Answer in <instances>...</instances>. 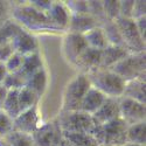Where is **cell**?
<instances>
[{
	"instance_id": "6da1fadb",
	"label": "cell",
	"mask_w": 146,
	"mask_h": 146,
	"mask_svg": "<svg viewBox=\"0 0 146 146\" xmlns=\"http://www.w3.org/2000/svg\"><path fill=\"white\" fill-rule=\"evenodd\" d=\"M87 77L90 82V86L101 91L106 97L119 98L123 95L125 82L110 69L98 67L88 71Z\"/></svg>"
},
{
	"instance_id": "7a4b0ae2",
	"label": "cell",
	"mask_w": 146,
	"mask_h": 146,
	"mask_svg": "<svg viewBox=\"0 0 146 146\" xmlns=\"http://www.w3.org/2000/svg\"><path fill=\"white\" fill-rule=\"evenodd\" d=\"M127 125L120 118L113 119L109 123L97 125L92 136L100 146H121L126 144Z\"/></svg>"
},
{
	"instance_id": "3957f363",
	"label": "cell",
	"mask_w": 146,
	"mask_h": 146,
	"mask_svg": "<svg viewBox=\"0 0 146 146\" xmlns=\"http://www.w3.org/2000/svg\"><path fill=\"white\" fill-rule=\"evenodd\" d=\"M145 52L130 53L123 60L109 68L124 82L137 78H145Z\"/></svg>"
},
{
	"instance_id": "277c9868",
	"label": "cell",
	"mask_w": 146,
	"mask_h": 146,
	"mask_svg": "<svg viewBox=\"0 0 146 146\" xmlns=\"http://www.w3.org/2000/svg\"><path fill=\"white\" fill-rule=\"evenodd\" d=\"M58 126L62 133H89L92 135L97 126L91 115L83 111H63L58 118Z\"/></svg>"
},
{
	"instance_id": "5b68a950",
	"label": "cell",
	"mask_w": 146,
	"mask_h": 146,
	"mask_svg": "<svg viewBox=\"0 0 146 146\" xmlns=\"http://www.w3.org/2000/svg\"><path fill=\"white\" fill-rule=\"evenodd\" d=\"M90 82L87 75H78L72 80L64 91L63 111H77L84 95L90 89Z\"/></svg>"
},
{
	"instance_id": "8992f818",
	"label": "cell",
	"mask_w": 146,
	"mask_h": 146,
	"mask_svg": "<svg viewBox=\"0 0 146 146\" xmlns=\"http://www.w3.org/2000/svg\"><path fill=\"white\" fill-rule=\"evenodd\" d=\"M115 22L119 29L124 46L130 53L145 52V41L141 39L135 21L132 19L119 17L115 20Z\"/></svg>"
},
{
	"instance_id": "52a82bcc",
	"label": "cell",
	"mask_w": 146,
	"mask_h": 146,
	"mask_svg": "<svg viewBox=\"0 0 146 146\" xmlns=\"http://www.w3.org/2000/svg\"><path fill=\"white\" fill-rule=\"evenodd\" d=\"M119 118L126 125H132L145 121L146 106L144 103L137 102L127 97H119Z\"/></svg>"
},
{
	"instance_id": "ba28073f",
	"label": "cell",
	"mask_w": 146,
	"mask_h": 146,
	"mask_svg": "<svg viewBox=\"0 0 146 146\" xmlns=\"http://www.w3.org/2000/svg\"><path fill=\"white\" fill-rule=\"evenodd\" d=\"M32 137L34 146H57L63 138L57 121H50L39 126Z\"/></svg>"
},
{
	"instance_id": "9c48e42d",
	"label": "cell",
	"mask_w": 146,
	"mask_h": 146,
	"mask_svg": "<svg viewBox=\"0 0 146 146\" xmlns=\"http://www.w3.org/2000/svg\"><path fill=\"white\" fill-rule=\"evenodd\" d=\"M119 98L106 97L103 104L98 108L95 113H92V118L96 125H102L109 123L113 119L119 118Z\"/></svg>"
},
{
	"instance_id": "30bf717a",
	"label": "cell",
	"mask_w": 146,
	"mask_h": 146,
	"mask_svg": "<svg viewBox=\"0 0 146 146\" xmlns=\"http://www.w3.org/2000/svg\"><path fill=\"white\" fill-rule=\"evenodd\" d=\"M39 116L36 111V106L28 109L26 111L19 113L18 117L13 119V130L25 132L28 135H33L39 127Z\"/></svg>"
},
{
	"instance_id": "8fae6325",
	"label": "cell",
	"mask_w": 146,
	"mask_h": 146,
	"mask_svg": "<svg viewBox=\"0 0 146 146\" xmlns=\"http://www.w3.org/2000/svg\"><path fill=\"white\" fill-rule=\"evenodd\" d=\"M11 46L13 48V52L18 53L22 56H26L33 53H36V41L31 34L25 31L18 29L13 38L9 41Z\"/></svg>"
},
{
	"instance_id": "7c38bea8",
	"label": "cell",
	"mask_w": 146,
	"mask_h": 146,
	"mask_svg": "<svg viewBox=\"0 0 146 146\" xmlns=\"http://www.w3.org/2000/svg\"><path fill=\"white\" fill-rule=\"evenodd\" d=\"M88 46L83 38V34L70 33L64 40V53L67 58L72 63H76V60L83 53Z\"/></svg>"
},
{
	"instance_id": "4fadbf2b",
	"label": "cell",
	"mask_w": 146,
	"mask_h": 146,
	"mask_svg": "<svg viewBox=\"0 0 146 146\" xmlns=\"http://www.w3.org/2000/svg\"><path fill=\"white\" fill-rule=\"evenodd\" d=\"M68 25L70 28V33L84 34L88 31L97 27V22H96V19L90 14H74V13H71Z\"/></svg>"
},
{
	"instance_id": "5bb4252c",
	"label": "cell",
	"mask_w": 146,
	"mask_h": 146,
	"mask_svg": "<svg viewBox=\"0 0 146 146\" xmlns=\"http://www.w3.org/2000/svg\"><path fill=\"white\" fill-rule=\"evenodd\" d=\"M105 98H106V96H104L101 91H98L97 89L90 87V89L87 91L86 95H84L83 100L81 102L80 111L92 115V113H95L97 110H98V108L103 104Z\"/></svg>"
},
{
	"instance_id": "9a60e30c",
	"label": "cell",
	"mask_w": 146,
	"mask_h": 146,
	"mask_svg": "<svg viewBox=\"0 0 146 146\" xmlns=\"http://www.w3.org/2000/svg\"><path fill=\"white\" fill-rule=\"evenodd\" d=\"M46 17L52 26H57L61 28H64L68 26L70 14L68 13V9L63 4L53 3L50 8L46 13Z\"/></svg>"
},
{
	"instance_id": "2e32d148",
	"label": "cell",
	"mask_w": 146,
	"mask_h": 146,
	"mask_svg": "<svg viewBox=\"0 0 146 146\" xmlns=\"http://www.w3.org/2000/svg\"><path fill=\"white\" fill-rule=\"evenodd\" d=\"M130 52L124 47H117V46H108L102 50L101 57V68H111L113 64L123 60Z\"/></svg>"
},
{
	"instance_id": "e0dca14e",
	"label": "cell",
	"mask_w": 146,
	"mask_h": 146,
	"mask_svg": "<svg viewBox=\"0 0 146 146\" xmlns=\"http://www.w3.org/2000/svg\"><path fill=\"white\" fill-rule=\"evenodd\" d=\"M17 17L22 20L29 27H34V26H42V25H47L49 23L47 17L44 13H41L38 9H35L34 7H23L20 8L17 12Z\"/></svg>"
},
{
	"instance_id": "ac0fdd59",
	"label": "cell",
	"mask_w": 146,
	"mask_h": 146,
	"mask_svg": "<svg viewBox=\"0 0 146 146\" xmlns=\"http://www.w3.org/2000/svg\"><path fill=\"white\" fill-rule=\"evenodd\" d=\"M101 57H102V50L87 47L76 60V64L84 68L88 72L90 70L101 67Z\"/></svg>"
},
{
	"instance_id": "d6986e66",
	"label": "cell",
	"mask_w": 146,
	"mask_h": 146,
	"mask_svg": "<svg viewBox=\"0 0 146 146\" xmlns=\"http://www.w3.org/2000/svg\"><path fill=\"white\" fill-rule=\"evenodd\" d=\"M145 95H146L145 94V78H137V80L125 82L121 97H127V98L135 100L137 102L145 104L146 102Z\"/></svg>"
},
{
	"instance_id": "ffe728a7",
	"label": "cell",
	"mask_w": 146,
	"mask_h": 146,
	"mask_svg": "<svg viewBox=\"0 0 146 146\" xmlns=\"http://www.w3.org/2000/svg\"><path fill=\"white\" fill-rule=\"evenodd\" d=\"M41 68H42V63H41V58H40L39 54L33 53V54L23 56L21 68L19 69V71L17 72V74L20 75L23 80L26 81L29 76H32L34 72H36Z\"/></svg>"
},
{
	"instance_id": "44dd1931",
	"label": "cell",
	"mask_w": 146,
	"mask_h": 146,
	"mask_svg": "<svg viewBox=\"0 0 146 146\" xmlns=\"http://www.w3.org/2000/svg\"><path fill=\"white\" fill-rule=\"evenodd\" d=\"M83 38L86 40L87 46L89 48H94V49L103 50L104 48H106L109 46L102 27H98V26L88 31L87 33H84Z\"/></svg>"
},
{
	"instance_id": "7402d4cb",
	"label": "cell",
	"mask_w": 146,
	"mask_h": 146,
	"mask_svg": "<svg viewBox=\"0 0 146 146\" xmlns=\"http://www.w3.org/2000/svg\"><path fill=\"white\" fill-rule=\"evenodd\" d=\"M104 35L106 38L108 44L109 46H117V47H124V42L123 39H121V35L119 33V29L116 25L115 20H105L103 23V27H102Z\"/></svg>"
},
{
	"instance_id": "603a6c76",
	"label": "cell",
	"mask_w": 146,
	"mask_h": 146,
	"mask_svg": "<svg viewBox=\"0 0 146 146\" xmlns=\"http://www.w3.org/2000/svg\"><path fill=\"white\" fill-rule=\"evenodd\" d=\"M146 124L145 121L136 123L132 125H127L126 130V141L131 144L145 145L146 141Z\"/></svg>"
},
{
	"instance_id": "cb8c5ba5",
	"label": "cell",
	"mask_w": 146,
	"mask_h": 146,
	"mask_svg": "<svg viewBox=\"0 0 146 146\" xmlns=\"http://www.w3.org/2000/svg\"><path fill=\"white\" fill-rule=\"evenodd\" d=\"M25 87L29 88L32 91H34L38 96H40L46 88V72L44 70L41 68L32 76H29L26 81H25Z\"/></svg>"
},
{
	"instance_id": "d4e9b609",
	"label": "cell",
	"mask_w": 146,
	"mask_h": 146,
	"mask_svg": "<svg viewBox=\"0 0 146 146\" xmlns=\"http://www.w3.org/2000/svg\"><path fill=\"white\" fill-rule=\"evenodd\" d=\"M18 92L19 90H8L7 96L4 101V104L1 106V110L8 115L12 119L19 116L20 109H19V102H18Z\"/></svg>"
},
{
	"instance_id": "484cf974",
	"label": "cell",
	"mask_w": 146,
	"mask_h": 146,
	"mask_svg": "<svg viewBox=\"0 0 146 146\" xmlns=\"http://www.w3.org/2000/svg\"><path fill=\"white\" fill-rule=\"evenodd\" d=\"M38 95L34 91H32L29 88L27 87H22L21 89H19L18 92V102H19V109L20 112L26 111L28 109L33 108L36 104L38 101Z\"/></svg>"
},
{
	"instance_id": "4316f807",
	"label": "cell",
	"mask_w": 146,
	"mask_h": 146,
	"mask_svg": "<svg viewBox=\"0 0 146 146\" xmlns=\"http://www.w3.org/2000/svg\"><path fill=\"white\" fill-rule=\"evenodd\" d=\"M62 137L74 146H100L89 133H62Z\"/></svg>"
},
{
	"instance_id": "83f0119b",
	"label": "cell",
	"mask_w": 146,
	"mask_h": 146,
	"mask_svg": "<svg viewBox=\"0 0 146 146\" xmlns=\"http://www.w3.org/2000/svg\"><path fill=\"white\" fill-rule=\"evenodd\" d=\"M9 146H34L32 135L20 131H11L4 138Z\"/></svg>"
},
{
	"instance_id": "f1b7e54d",
	"label": "cell",
	"mask_w": 146,
	"mask_h": 146,
	"mask_svg": "<svg viewBox=\"0 0 146 146\" xmlns=\"http://www.w3.org/2000/svg\"><path fill=\"white\" fill-rule=\"evenodd\" d=\"M3 86L7 90H19L25 87V80L17 72H8L3 82Z\"/></svg>"
},
{
	"instance_id": "f546056e",
	"label": "cell",
	"mask_w": 146,
	"mask_h": 146,
	"mask_svg": "<svg viewBox=\"0 0 146 146\" xmlns=\"http://www.w3.org/2000/svg\"><path fill=\"white\" fill-rule=\"evenodd\" d=\"M102 8L103 13L106 20H116L119 18V1H102Z\"/></svg>"
},
{
	"instance_id": "4dcf8cb0",
	"label": "cell",
	"mask_w": 146,
	"mask_h": 146,
	"mask_svg": "<svg viewBox=\"0 0 146 146\" xmlns=\"http://www.w3.org/2000/svg\"><path fill=\"white\" fill-rule=\"evenodd\" d=\"M11 131H13V119L0 109V139H4Z\"/></svg>"
},
{
	"instance_id": "1f68e13d",
	"label": "cell",
	"mask_w": 146,
	"mask_h": 146,
	"mask_svg": "<svg viewBox=\"0 0 146 146\" xmlns=\"http://www.w3.org/2000/svg\"><path fill=\"white\" fill-rule=\"evenodd\" d=\"M22 61H23L22 55L18 54V53H13L5 62V67L7 69V72H18L19 69L21 68Z\"/></svg>"
},
{
	"instance_id": "d6a6232c",
	"label": "cell",
	"mask_w": 146,
	"mask_h": 146,
	"mask_svg": "<svg viewBox=\"0 0 146 146\" xmlns=\"http://www.w3.org/2000/svg\"><path fill=\"white\" fill-rule=\"evenodd\" d=\"M67 7L74 14H89L87 1H68Z\"/></svg>"
},
{
	"instance_id": "836d02e7",
	"label": "cell",
	"mask_w": 146,
	"mask_h": 146,
	"mask_svg": "<svg viewBox=\"0 0 146 146\" xmlns=\"http://www.w3.org/2000/svg\"><path fill=\"white\" fill-rule=\"evenodd\" d=\"M145 1H133V8H132V14L131 19L137 20L139 18L145 17Z\"/></svg>"
},
{
	"instance_id": "e575fe53",
	"label": "cell",
	"mask_w": 146,
	"mask_h": 146,
	"mask_svg": "<svg viewBox=\"0 0 146 146\" xmlns=\"http://www.w3.org/2000/svg\"><path fill=\"white\" fill-rule=\"evenodd\" d=\"M133 1H119V17L131 19Z\"/></svg>"
},
{
	"instance_id": "d590c367",
	"label": "cell",
	"mask_w": 146,
	"mask_h": 146,
	"mask_svg": "<svg viewBox=\"0 0 146 146\" xmlns=\"http://www.w3.org/2000/svg\"><path fill=\"white\" fill-rule=\"evenodd\" d=\"M13 48L11 46V42L0 43V62L5 63L8 60V57L13 54Z\"/></svg>"
},
{
	"instance_id": "8d00e7d4",
	"label": "cell",
	"mask_w": 146,
	"mask_h": 146,
	"mask_svg": "<svg viewBox=\"0 0 146 146\" xmlns=\"http://www.w3.org/2000/svg\"><path fill=\"white\" fill-rule=\"evenodd\" d=\"M133 21H135V23H136V27H137V29H138V32H139V34H140V36H141V39L145 41V29H146L145 17L139 18V19H137V20H133Z\"/></svg>"
},
{
	"instance_id": "74e56055",
	"label": "cell",
	"mask_w": 146,
	"mask_h": 146,
	"mask_svg": "<svg viewBox=\"0 0 146 146\" xmlns=\"http://www.w3.org/2000/svg\"><path fill=\"white\" fill-rule=\"evenodd\" d=\"M7 92H8V90L3 86V84H0V109H1V106L4 104V101L6 98V96H7Z\"/></svg>"
},
{
	"instance_id": "f35d334b",
	"label": "cell",
	"mask_w": 146,
	"mask_h": 146,
	"mask_svg": "<svg viewBox=\"0 0 146 146\" xmlns=\"http://www.w3.org/2000/svg\"><path fill=\"white\" fill-rule=\"evenodd\" d=\"M7 74L8 72H7V69L5 67V63L0 62V84H3V82H4V80H5Z\"/></svg>"
},
{
	"instance_id": "ab89813d",
	"label": "cell",
	"mask_w": 146,
	"mask_h": 146,
	"mask_svg": "<svg viewBox=\"0 0 146 146\" xmlns=\"http://www.w3.org/2000/svg\"><path fill=\"white\" fill-rule=\"evenodd\" d=\"M57 146H74V145H71V144H70L68 140H66L64 138H62V140L60 141V144H58Z\"/></svg>"
},
{
	"instance_id": "60d3db41",
	"label": "cell",
	"mask_w": 146,
	"mask_h": 146,
	"mask_svg": "<svg viewBox=\"0 0 146 146\" xmlns=\"http://www.w3.org/2000/svg\"><path fill=\"white\" fill-rule=\"evenodd\" d=\"M121 146H145V145H138V144H131V143H126Z\"/></svg>"
},
{
	"instance_id": "b9f144b4",
	"label": "cell",
	"mask_w": 146,
	"mask_h": 146,
	"mask_svg": "<svg viewBox=\"0 0 146 146\" xmlns=\"http://www.w3.org/2000/svg\"><path fill=\"white\" fill-rule=\"evenodd\" d=\"M0 146H9L5 139H0Z\"/></svg>"
}]
</instances>
